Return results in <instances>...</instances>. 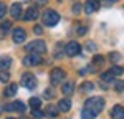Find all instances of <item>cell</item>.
Returning <instances> with one entry per match:
<instances>
[{"label":"cell","mask_w":124,"mask_h":119,"mask_svg":"<svg viewBox=\"0 0 124 119\" xmlns=\"http://www.w3.org/2000/svg\"><path fill=\"white\" fill-rule=\"evenodd\" d=\"M103 108H104V99L99 98V96L86 99V103H85V109L91 111V112H93L94 116H98V114H99V112L103 111Z\"/></svg>","instance_id":"obj_1"},{"label":"cell","mask_w":124,"mask_h":119,"mask_svg":"<svg viewBox=\"0 0 124 119\" xmlns=\"http://www.w3.org/2000/svg\"><path fill=\"white\" fill-rule=\"evenodd\" d=\"M25 50H27L28 53L41 55V53H45V51H46V45H45V41H43V40H33V41H30L28 45L25 46Z\"/></svg>","instance_id":"obj_2"},{"label":"cell","mask_w":124,"mask_h":119,"mask_svg":"<svg viewBox=\"0 0 124 119\" xmlns=\"http://www.w3.org/2000/svg\"><path fill=\"white\" fill-rule=\"evenodd\" d=\"M58 22H60V15H58L55 10L43 12V23L46 27H55V25H58Z\"/></svg>","instance_id":"obj_3"},{"label":"cell","mask_w":124,"mask_h":119,"mask_svg":"<svg viewBox=\"0 0 124 119\" xmlns=\"http://www.w3.org/2000/svg\"><path fill=\"white\" fill-rule=\"evenodd\" d=\"M22 84L25 86V88L28 89H35L38 86V81L35 78V74H31V73H25L23 76H22Z\"/></svg>","instance_id":"obj_4"},{"label":"cell","mask_w":124,"mask_h":119,"mask_svg":"<svg viewBox=\"0 0 124 119\" xmlns=\"http://www.w3.org/2000/svg\"><path fill=\"white\" fill-rule=\"evenodd\" d=\"M65 76H66V73L61 68H55V69H51L50 81H51V84H58V83H61V81L65 79Z\"/></svg>","instance_id":"obj_5"},{"label":"cell","mask_w":124,"mask_h":119,"mask_svg":"<svg viewBox=\"0 0 124 119\" xmlns=\"http://www.w3.org/2000/svg\"><path fill=\"white\" fill-rule=\"evenodd\" d=\"M79 51H81V45L78 41H70L65 46V53L68 56H76V55H79Z\"/></svg>","instance_id":"obj_6"},{"label":"cell","mask_w":124,"mask_h":119,"mask_svg":"<svg viewBox=\"0 0 124 119\" xmlns=\"http://www.w3.org/2000/svg\"><path fill=\"white\" fill-rule=\"evenodd\" d=\"M23 63H25L27 66H37V65H40V63H41V56H40V55H37V53H30L28 56H25Z\"/></svg>","instance_id":"obj_7"},{"label":"cell","mask_w":124,"mask_h":119,"mask_svg":"<svg viewBox=\"0 0 124 119\" xmlns=\"http://www.w3.org/2000/svg\"><path fill=\"white\" fill-rule=\"evenodd\" d=\"M27 38V31L23 28H15L13 30V35H12V40L15 41V43H23Z\"/></svg>","instance_id":"obj_8"},{"label":"cell","mask_w":124,"mask_h":119,"mask_svg":"<svg viewBox=\"0 0 124 119\" xmlns=\"http://www.w3.org/2000/svg\"><path fill=\"white\" fill-rule=\"evenodd\" d=\"M99 8V0H86V3H85V13H94L96 10Z\"/></svg>","instance_id":"obj_9"},{"label":"cell","mask_w":124,"mask_h":119,"mask_svg":"<svg viewBox=\"0 0 124 119\" xmlns=\"http://www.w3.org/2000/svg\"><path fill=\"white\" fill-rule=\"evenodd\" d=\"M10 15H12V18H22V15H23V10H22V5L20 3H13L12 7H10Z\"/></svg>","instance_id":"obj_10"},{"label":"cell","mask_w":124,"mask_h":119,"mask_svg":"<svg viewBox=\"0 0 124 119\" xmlns=\"http://www.w3.org/2000/svg\"><path fill=\"white\" fill-rule=\"evenodd\" d=\"M111 118L113 119H124V108L121 104H116L114 108L111 109Z\"/></svg>","instance_id":"obj_11"},{"label":"cell","mask_w":124,"mask_h":119,"mask_svg":"<svg viewBox=\"0 0 124 119\" xmlns=\"http://www.w3.org/2000/svg\"><path fill=\"white\" fill-rule=\"evenodd\" d=\"M38 8H37V7H28V10H27V12H25V20H37L38 18Z\"/></svg>","instance_id":"obj_12"},{"label":"cell","mask_w":124,"mask_h":119,"mask_svg":"<svg viewBox=\"0 0 124 119\" xmlns=\"http://www.w3.org/2000/svg\"><path fill=\"white\" fill-rule=\"evenodd\" d=\"M15 94H17V84H15V83H12V84H8V86L5 88L3 96H5V98H13Z\"/></svg>","instance_id":"obj_13"},{"label":"cell","mask_w":124,"mask_h":119,"mask_svg":"<svg viewBox=\"0 0 124 119\" xmlns=\"http://www.w3.org/2000/svg\"><path fill=\"white\" fill-rule=\"evenodd\" d=\"M70 108H71V101L70 99H60L58 101V111L66 112V111H70Z\"/></svg>","instance_id":"obj_14"},{"label":"cell","mask_w":124,"mask_h":119,"mask_svg":"<svg viewBox=\"0 0 124 119\" xmlns=\"http://www.w3.org/2000/svg\"><path fill=\"white\" fill-rule=\"evenodd\" d=\"M61 91H63V94H71L73 91H75V84L70 81V83H65L63 86H61Z\"/></svg>","instance_id":"obj_15"},{"label":"cell","mask_w":124,"mask_h":119,"mask_svg":"<svg viewBox=\"0 0 124 119\" xmlns=\"http://www.w3.org/2000/svg\"><path fill=\"white\" fill-rule=\"evenodd\" d=\"M45 112H46V116H50V118H55V116L58 114V108L53 106V104H48L46 109H45Z\"/></svg>","instance_id":"obj_16"},{"label":"cell","mask_w":124,"mask_h":119,"mask_svg":"<svg viewBox=\"0 0 124 119\" xmlns=\"http://www.w3.org/2000/svg\"><path fill=\"white\" fill-rule=\"evenodd\" d=\"M10 65H12V60H10L8 56H2V58H0V69L10 68Z\"/></svg>","instance_id":"obj_17"},{"label":"cell","mask_w":124,"mask_h":119,"mask_svg":"<svg viewBox=\"0 0 124 119\" xmlns=\"http://www.w3.org/2000/svg\"><path fill=\"white\" fill-rule=\"evenodd\" d=\"M94 89V84L91 83V81H86L81 84V91H85V93H89V91H93Z\"/></svg>","instance_id":"obj_18"},{"label":"cell","mask_w":124,"mask_h":119,"mask_svg":"<svg viewBox=\"0 0 124 119\" xmlns=\"http://www.w3.org/2000/svg\"><path fill=\"white\" fill-rule=\"evenodd\" d=\"M101 78H103V81H106V83H111V81L114 79V74H113L111 71H106V73L101 74Z\"/></svg>","instance_id":"obj_19"},{"label":"cell","mask_w":124,"mask_h":119,"mask_svg":"<svg viewBox=\"0 0 124 119\" xmlns=\"http://www.w3.org/2000/svg\"><path fill=\"white\" fill-rule=\"evenodd\" d=\"M12 109H15V111H18V112H23V111H25V104L20 103V101H17V103L12 104Z\"/></svg>","instance_id":"obj_20"},{"label":"cell","mask_w":124,"mask_h":119,"mask_svg":"<svg viewBox=\"0 0 124 119\" xmlns=\"http://www.w3.org/2000/svg\"><path fill=\"white\" fill-rule=\"evenodd\" d=\"M96 116L91 112V111H88V109H83L81 111V119H94Z\"/></svg>","instance_id":"obj_21"},{"label":"cell","mask_w":124,"mask_h":119,"mask_svg":"<svg viewBox=\"0 0 124 119\" xmlns=\"http://www.w3.org/2000/svg\"><path fill=\"white\" fill-rule=\"evenodd\" d=\"M40 104H41V101H40L38 98H30V106H31L33 109H38Z\"/></svg>","instance_id":"obj_22"},{"label":"cell","mask_w":124,"mask_h":119,"mask_svg":"<svg viewBox=\"0 0 124 119\" xmlns=\"http://www.w3.org/2000/svg\"><path fill=\"white\" fill-rule=\"evenodd\" d=\"M119 60H121V55H119V53H116V51L109 53V61H113V63H117Z\"/></svg>","instance_id":"obj_23"},{"label":"cell","mask_w":124,"mask_h":119,"mask_svg":"<svg viewBox=\"0 0 124 119\" xmlns=\"http://www.w3.org/2000/svg\"><path fill=\"white\" fill-rule=\"evenodd\" d=\"M109 71H111L114 76H119V74H123V73H124V68H123V66H114V68L109 69Z\"/></svg>","instance_id":"obj_24"},{"label":"cell","mask_w":124,"mask_h":119,"mask_svg":"<svg viewBox=\"0 0 124 119\" xmlns=\"http://www.w3.org/2000/svg\"><path fill=\"white\" fill-rule=\"evenodd\" d=\"M8 79H10V74L7 73V69H2V71H0V81H3V83H7Z\"/></svg>","instance_id":"obj_25"},{"label":"cell","mask_w":124,"mask_h":119,"mask_svg":"<svg viewBox=\"0 0 124 119\" xmlns=\"http://www.w3.org/2000/svg\"><path fill=\"white\" fill-rule=\"evenodd\" d=\"M103 63H104V58H103V56H99V55L93 58V65H94V66H101Z\"/></svg>","instance_id":"obj_26"},{"label":"cell","mask_w":124,"mask_h":119,"mask_svg":"<svg viewBox=\"0 0 124 119\" xmlns=\"http://www.w3.org/2000/svg\"><path fill=\"white\" fill-rule=\"evenodd\" d=\"M12 28V23L10 22H2V25H0V31H8Z\"/></svg>","instance_id":"obj_27"},{"label":"cell","mask_w":124,"mask_h":119,"mask_svg":"<svg viewBox=\"0 0 124 119\" xmlns=\"http://www.w3.org/2000/svg\"><path fill=\"white\" fill-rule=\"evenodd\" d=\"M31 114H33V118H37V119H40V118H43V116H45V112H41L40 109H33V112H31Z\"/></svg>","instance_id":"obj_28"},{"label":"cell","mask_w":124,"mask_h":119,"mask_svg":"<svg viewBox=\"0 0 124 119\" xmlns=\"http://www.w3.org/2000/svg\"><path fill=\"white\" fill-rule=\"evenodd\" d=\"M5 13H7V8H5V5H3V3H0V20L5 17Z\"/></svg>","instance_id":"obj_29"},{"label":"cell","mask_w":124,"mask_h":119,"mask_svg":"<svg viewBox=\"0 0 124 119\" xmlns=\"http://www.w3.org/2000/svg\"><path fill=\"white\" fill-rule=\"evenodd\" d=\"M124 89V81H116V91H123Z\"/></svg>","instance_id":"obj_30"},{"label":"cell","mask_w":124,"mask_h":119,"mask_svg":"<svg viewBox=\"0 0 124 119\" xmlns=\"http://www.w3.org/2000/svg\"><path fill=\"white\" fill-rule=\"evenodd\" d=\"M81 7H83L81 3H75V7H73V12H75V13H79V12H81Z\"/></svg>","instance_id":"obj_31"},{"label":"cell","mask_w":124,"mask_h":119,"mask_svg":"<svg viewBox=\"0 0 124 119\" xmlns=\"http://www.w3.org/2000/svg\"><path fill=\"white\" fill-rule=\"evenodd\" d=\"M33 31H35L37 35H41V33H43V27H40V25H37V27L33 28Z\"/></svg>","instance_id":"obj_32"},{"label":"cell","mask_w":124,"mask_h":119,"mask_svg":"<svg viewBox=\"0 0 124 119\" xmlns=\"http://www.w3.org/2000/svg\"><path fill=\"white\" fill-rule=\"evenodd\" d=\"M86 46H88L89 51H94V50H96V45L93 43V41H88V45H86Z\"/></svg>","instance_id":"obj_33"},{"label":"cell","mask_w":124,"mask_h":119,"mask_svg":"<svg viewBox=\"0 0 124 119\" xmlns=\"http://www.w3.org/2000/svg\"><path fill=\"white\" fill-rule=\"evenodd\" d=\"M43 94H45L46 98H53V91H51V89H46V91H45Z\"/></svg>","instance_id":"obj_34"},{"label":"cell","mask_w":124,"mask_h":119,"mask_svg":"<svg viewBox=\"0 0 124 119\" xmlns=\"http://www.w3.org/2000/svg\"><path fill=\"white\" fill-rule=\"evenodd\" d=\"M86 33V27H79L78 28V35H85Z\"/></svg>","instance_id":"obj_35"},{"label":"cell","mask_w":124,"mask_h":119,"mask_svg":"<svg viewBox=\"0 0 124 119\" xmlns=\"http://www.w3.org/2000/svg\"><path fill=\"white\" fill-rule=\"evenodd\" d=\"M33 2H37L40 5H45V3H46V0H33Z\"/></svg>","instance_id":"obj_36"},{"label":"cell","mask_w":124,"mask_h":119,"mask_svg":"<svg viewBox=\"0 0 124 119\" xmlns=\"http://www.w3.org/2000/svg\"><path fill=\"white\" fill-rule=\"evenodd\" d=\"M114 2H117V0H104L106 5H109V3H114Z\"/></svg>","instance_id":"obj_37"},{"label":"cell","mask_w":124,"mask_h":119,"mask_svg":"<svg viewBox=\"0 0 124 119\" xmlns=\"http://www.w3.org/2000/svg\"><path fill=\"white\" fill-rule=\"evenodd\" d=\"M0 38H3V35H2V31H0Z\"/></svg>","instance_id":"obj_38"},{"label":"cell","mask_w":124,"mask_h":119,"mask_svg":"<svg viewBox=\"0 0 124 119\" xmlns=\"http://www.w3.org/2000/svg\"><path fill=\"white\" fill-rule=\"evenodd\" d=\"M7 119H13V118H7Z\"/></svg>","instance_id":"obj_39"},{"label":"cell","mask_w":124,"mask_h":119,"mask_svg":"<svg viewBox=\"0 0 124 119\" xmlns=\"http://www.w3.org/2000/svg\"><path fill=\"white\" fill-rule=\"evenodd\" d=\"M0 109H2V108H0Z\"/></svg>","instance_id":"obj_40"}]
</instances>
